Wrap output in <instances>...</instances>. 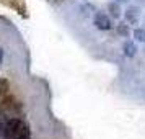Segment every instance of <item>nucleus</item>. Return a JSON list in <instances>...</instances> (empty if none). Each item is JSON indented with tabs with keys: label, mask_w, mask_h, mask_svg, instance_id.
Wrapping results in <instances>:
<instances>
[{
	"label": "nucleus",
	"mask_w": 145,
	"mask_h": 139,
	"mask_svg": "<svg viewBox=\"0 0 145 139\" xmlns=\"http://www.w3.org/2000/svg\"><path fill=\"white\" fill-rule=\"evenodd\" d=\"M142 21H144V25H145V10H144V15H142Z\"/></svg>",
	"instance_id": "f8f14e48"
},
{
	"label": "nucleus",
	"mask_w": 145,
	"mask_h": 139,
	"mask_svg": "<svg viewBox=\"0 0 145 139\" xmlns=\"http://www.w3.org/2000/svg\"><path fill=\"white\" fill-rule=\"evenodd\" d=\"M116 2H119L121 5H129L131 3V0H116Z\"/></svg>",
	"instance_id": "1a4fd4ad"
},
{
	"label": "nucleus",
	"mask_w": 145,
	"mask_h": 139,
	"mask_svg": "<svg viewBox=\"0 0 145 139\" xmlns=\"http://www.w3.org/2000/svg\"><path fill=\"white\" fill-rule=\"evenodd\" d=\"M2 59H3V49H0V64H2Z\"/></svg>",
	"instance_id": "9d476101"
},
{
	"label": "nucleus",
	"mask_w": 145,
	"mask_h": 139,
	"mask_svg": "<svg viewBox=\"0 0 145 139\" xmlns=\"http://www.w3.org/2000/svg\"><path fill=\"white\" fill-rule=\"evenodd\" d=\"M121 49H122V54H124L127 59H134V57L138 54V51H140V49H138V43L137 41L135 40H129V38L124 40Z\"/></svg>",
	"instance_id": "7ed1b4c3"
},
{
	"label": "nucleus",
	"mask_w": 145,
	"mask_h": 139,
	"mask_svg": "<svg viewBox=\"0 0 145 139\" xmlns=\"http://www.w3.org/2000/svg\"><path fill=\"white\" fill-rule=\"evenodd\" d=\"M131 25L127 23V21H119L118 20V25H114V31H116V34H118L119 38H129L131 36V33H132V30H131Z\"/></svg>",
	"instance_id": "39448f33"
},
{
	"label": "nucleus",
	"mask_w": 145,
	"mask_h": 139,
	"mask_svg": "<svg viewBox=\"0 0 145 139\" xmlns=\"http://www.w3.org/2000/svg\"><path fill=\"white\" fill-rule=\"evenodd\" d=\"M106 12L109 13V16H111L112 20H121L122 15H124V10L121 7V3L116 2V0H111V2L106 3Z\"/></svg>",
	"instance_id": "20e7f679"
},
{
	"label": "nucleus",
	"mask_w": 145,
	"mask_h": 139,
	"mask_svg": "<svg viewBox=\"0 0 145 139\" xmlns=\"http://www.w3.org/2000/svg\"><path fill=\"white\" fill-rule=\"evenodd\" d=\"M134 3H137V5H140L142 8L145 7V0H134Z\"/></svg>",
	"instance_id": "6e6552de"
},
{
	"label": "nucleus",
	"mask_w": 145,
	"mask_h": 139,
	"mask_svg": "<svg viewBox=\"0 0 145 139\" xmlns=\"http://www.w3.org/2000/svg\"><path fill=\"white\" fill-rule=\"evenodd\" d=\"M132 40H135L138 44H145V25L132 28Z\"/></svg>",
	"instance_id": "423d86ee"
},
{
	"label": "nucleus",
	"mask_w": 145,
	"mask_h": 139,
	"mask_svg": "<svg viewBox=\"0 0 145 139\" xmlns=\"http://www.w3.org/2000/svg\"><path fill=\"white\" fill-rule=\"evenodd\" d=\"M142 15H144V8L140 7V5H137V3H129V5L124 8L122 18H124L131 26H135V25H138V23L142 21Z\"/></svg>",
	"instance_id": "f257e3e1"
},
{
	"label": "nucleus",
	"mask_w": 145,
	"mask_h": 139,
	"mask_svg": "<svg viewBox=\"0 0 145 139\" xmlns=\"http://www.w3.org/2000/svg\"><path fill=\"white\" fill-rule=\"evenodd\" d=\"M140 51H142V54H144V57H145V44H142V49Z\"/></svg>",
	"instance_id": "9b49d317"
},
{
	"label": "nucleus",
	"mask_w": 145,
	"mask_h": 139,
	"mask_svg": "<svg viewBox=\"0 0 145 139\" xmlns=\"http://www.w3.org/2000/svg\"><path fill=\"white\" fill-rule=\"evenodd\" d=\"M93 25L99 31H109V30L114 28V23H112V18L109 16V13L101 12V10L93 15Z\"/></svg>",
	"instance_id": "f03ea898"
},
{
	"label": "nucleus",
	"mask_w": 145,
	"mask_h": 139,
	"mask_svg": "<svg viewBox=\"0 0 145 139\" xmlns=\"http://www.w3.org/2000/svg\"><path fill=\"white\" fill-rule=\"evenodd\" d=\"M8 88H10V87H8V80L7 79H0V98L7 95Z\"/></svg>",
	"instance_id": "0eeeda50"
}]
</instances>
